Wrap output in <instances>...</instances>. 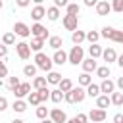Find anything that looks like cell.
<instances>
[{
	"label": "cell",
	"instance_id": "cell-19",
	"mask_svg": "<svg viewBox=\"0 0 123 123\" xmlns=\"http://www.w3.org/2000/svg\"><path fill=\"white\" fill-rule=\"evenodd\" d=\"M102 58L110 63V62H115V60H117V54H115V50H113V48H106V50L102 52Z\"/></svg>",
	"mask_w": 123,
	"mask_h": 123
},
{
	"label": "cell",
	"instance_id": "cell-26",
	"mask_svg": "<svg viewBox=\"0 0 123 123\" xmlns=\"http://www.w3.org/2000/svg\"><path fill=\"white\" fill-rule=\"evenodd\" d=\"M63 96H65V94H63L60 88H58V90H50V100H52V102H56V104H58V102H62V100H63Z\"/></svg>",
	"mask_w": 123,
	"mask_h": 123
},
{
	"label": "cell",
	"instance_id": "cell-15",
	"mask_svg": "<svg viewBox=\"0 0 123 123\" xmlns=\"http://www.w3.org/2000/svg\"><path fill=\"white\" fill-rule=\"evenodd\" d=\"M113 88H115V85H113V83H111L110 79H106V81H102V85H100V92H104L106 96H108L110 92L113 94Z\"/></svg>",
	"mask_w": 123,
	"mask_h": 123
},
{
	"label": "cell",
	"instance_id": "cell-48",
	"mask_svg": "<svg viewBox=\"0 0 123 123\" xmlns=\"http://www.w3.org/2000/svg\"><path fill=\"white\" fill-rule=\"evenodd\" d=\"M17 6L19 8H27L29 6V0H17Z\"/></svg>",
	"mask_w": 123,
	"mask_h": 123
},
{
	"label": "cell",
	"instance_id": "cell-40",
	"mask_svg": "<svg viewBox=\"0 0 123 123\" xmlns=\"http://www.w3.org/2000/svg\"><path fill=\"white\" fill-rule=\"evenodd\" d=\"M111 10H113V12H123V0H113Z\"/></svg>",
	"mask_w": 123,
	"mask_h": 123
},
{
	"label": "cell",
	"instance_id": "cell-29",
	"mask_svg": "<svg viewBox=\"0 0 123 123\" xmlns=\"http://www.w3.org/2000/svg\"><path fill=\"white\" fill-rule=\"evenodd\" d=\"M79 85H81V86H88V85H92L90 75H88V73H81V75H79Z\"/></svg>",
	"mask_w": 123,
	"mask_h": 123
},
{
	"label": "cell",
	"instance_id": "cell-11",
	"mask_svg": "<svg viewBox=\"0 0 123 123\" xmlns=\"http://www.w3.org/2000/svg\"><path fill=\"white\" fill-rule=\"evenodd\" d=\"M88 117H90L92 121H96V123H100V121H104V119H106V110H100V108H94V110H90V113H88Z\"/></svg>",
	"mask_w": 123,
	"mask_h": 123
},
{
	"label": "cell",
	"instance_id": "cell-47",
	"mask_svg": "<svg viewBox=\"0 0 123 123\" xmlns=\"http://www.w3.org/2000/svg\"><path fill=\"white\" fill-rule=\"evenodd\" d=\"M113 123H123V113H115L113 115Z\"/></svg>",
	"mask_w": 123,
	"mask_h": 123
},
{
	"label": "cell",
	"instance_id": "cell-9",
	"mask_svg": "<svg viewBox=\"0 0 123 123\" xmlns=\"http://www.w3.org/2000/svg\"><path fill=\"white\" fill-rule=\"evenodd\" d=\"M13 31H15V35H19V37H29L31 35V27H27L25 23H21V21H17L15 25H13Z\"/></svg>",
	"mask_w": 123,
	"mask_h": 123
},
{
	"label": "cell",
	"instance_id": "cell-53",
	"mask_svg": "<svg viewBox=\"0 0 123 123\" xmlns=\"http://www.w3.org/2000/svg\"><path fill=\"white\" fill-rule=\"evenodd\" d=\"M10 123H23L21 119H13V121H10Z\"/></svg>",
	"mask_w": 123,
	"mask_h": 123
},
{
	"label": "cell",
	"instance_id": "cell-4",
	"mask_svg": "<svg viewBox=\"0 0 123 123\" xmlns=\"http://www.w3.org/2000/svg\"><path fill=\"white\" fill-rule=\"evenodd\" d=\"M67 62L73 63V65L83 63V48H81V46H73V48L69 50V54H67Z\"/></svg>",
	"mask_w": 123,
	"mask_h": 123
},
{
	"label": "cell",
	"instance_id": "cell-13",
	"mask_svg": "<svg viewBox=\"0 0 123 123\" xmlns=\"http://www.w3.org/2000/svg\"><path fill=\"white\" fill-rule=\"evenodd\" d=\"M96 12H98V15H108L110 12H111V4L110 2H98L96 4Z\"/></svg>",
	"mask_w": 123,
	"mask_h": 123
},
{
	"label": "cell",
	"instance_id": "cell-18",
	"mask_svg": "<svg viewBox=\"0 0 123 123\" xmlns=\"http://www.w3.org/2000/svg\"><path fill=\"white\" fill-rule=\"evenodd\" d=\"M52 62H54V63H58V65H63V63L67 62V54H65L63 50H58V52L54 54V58H52Z\"/></svg>",
	"mask_w": 123,
	"mask_h": 123
},
{
	"label": "cell",
	"instance_id": "cell-23",
	"mask_svg": "<svg viewBox=\"0 0 123 123\" xmlns=\"http://www.w3.org/2000/svg\"><path fill=\"white\" fill-rule=\"evenodd\" d=\"M102 52H104V50L100 48V44H92V46L88 48V54H90V58H92V60H96L98 56H102Z\"/></svg>",
	"mask_w": 123,
	"mask_h": 123
},
{
	"label": "cell",
	"instance_id": "cell-7",
	"mask_svg": "<svg viewBox=\"0 0 123 123\" xmlns=\"http://www.w3.org/2000/svg\"><path fill=\"white\" fill-rule=\"evenodd\" d=\"M12 92L15 94L17 100H21L23 96H29V94H31V85H29V83H21V85H19L17 88H13Z\"/></svg>",
	"mask_w": 123,
	"mask_h": 123
},
{
	"label": "cell",
	"instance_id": "cell-36",
	"mask_svg": "<svg viewBox=\"0 0 123 123\" xmlns=\"http://www.w3.org/2000/svg\"><path fill=\"white\" fill-rule=\"evenodd\" d=\"M86 38H88L92 44H96L98 38H100V33H96V31H88V33H86Z\"/></svg>",
	"mask_w": 123,
	"mask_h": 123
},
{
	"label": "cell",
	"instance_id": "cell-20",
	"mask_svg": "<svg viewBox=\"0 0 123 123\" xmlns=\"http://www.w3.org/2000/svg\"><path fill=\"white\" fill-rule=\"evenodd\" d=\"M85 38H86V33H83V31H75V33H71V40L75 42V46H79Z\"/></svg>",
	"mask_w": 123,
	"mask_h": 123
},
{
	"label": "cell",
	"instance_id": "cell-54",
	"mask_svg": "<svg viewBox=\"0 0 123 123\" xmlns=\"http://www.w3.org/2000/svg\"><path fill=\"white\" fill-rule=\"evenodd\" d=\"M67 123H77V119H75V117H73V119H69V121H67Z\"/></svg>",
	"mask_w": 123,
	"mask_h": 123
},
{
	"label": "cell",
	"instance_id": "cell-52",
	"mask_svg": "<svg viewBox=\"0 0 123 123\" xmlns=\"http://www.w3.org/2000/svg\"><path fill=\"white\" fill-rule=\"evenodd\" d=\"M42 123H54L52 119H42Z\"/></svg>",
	"mask_w": 123,
	"mask_h": 123
},
{
	"label": "cell",
	"instance_id": "cell-38",
	"mask_svg": "<svg viewBox=\"0 0 123 123\" xmlns=\"http://www.w3.org/2000/svg\"><path fill=\"white\" fill-rule=\"evenodd\" d=\"M50 111H48V108H44V106H40V108H37V117L38 119H46V115H48Z\"/></svg>",
	"mask_w": 123,
	"mask_h": 123
},
{
	"label": "cell",
	"instance_id": "cell-50",
	"mask_svg": "<svg viewBox=\"0 0 123 123\" xmlns=\"http://www.w3.org/2000/svg\"><path fill=\"white\" fill-rule=\"evenodd\" d=\"M117 65H119V67H123V54L117 58Z\"/></svg>",
	"mask_w": 123,
	"mask_h": 123
},
{
	"label": "cell",
	"instance_id": "cell-28",
	"mask_svg": "<svg viewBox=\"0 0 123 123\" xmlns=\"http://www.w3.org/2000/svg\"><path fill=\"white\" fill-rule=\"evenodd\" d=\"M12 108H13V111H17V113H23V111L27 110V104H25L23 100H15Z\"/></svg>",
	"mask_w": 123,
	"mask_h": 123
},
{
	"label": "cell",
	"instance_id": "cell-10",
	"mask_svg": "<svg viewBox=\"0 0 123 123\" xmlns=\"http://www.w3.org/2000/svg\"><path fill=\"white\" fill-rule=\"evenodd\" d=\"M63 27L67 31H77V17L75 15H63Z\"/></svg>",
	"mask_w": 123,
	"mask_h": 123
},
{
	"label": "cell",
	"instance_id": "cell-34",
	"mask_svg": "<svg viewBox=\"0 0 123 123\" xmlns=\"http://www.w3.org/2000/svg\"><path fill=\"white\" fill-rule=\"evenodd\" d=\"M27 100H29V104H33V106H38V104H40V96H38V92H31V94L27 96Z\"/></svg>",
	"mask_w": 123,
	"mask_h": 123
},
{
	"label": "cell",
	"instance_id": "cell-2",
	"mask_svg": "<svg viewBox=\"0 0 123 123\" xmlns=\"http://www.w3.org/2000/svg\"><path fill=\"white\" fill-rule=\"evenodd\" d=\"M35 62H37V67H40V69H44V71H48L50 73V69H52V58H48L46 54H42V52H38V54H35Z\"/></svg>",
	"mask_w": 123,
	"mask_h": 123
},
{
	"label": "cell",
	"instance_id": "cell-37",
	"mask_svg": "<svg viewBox=\"0 0 123 123\" xmlns=\"http://www.w3.org/2000/svg\"><path fill=\"white\" fill-rule=\"evenodd\" d=\"M2 40H4V44H8V46H10V44H13V42H15V35H13V33H6V35L2 37Z\"/></svg>",
	"mask_w": 123,
	"mask_h": 123
},
{
	"label": "cell",
	"instance_id": "cell-31",
	"mask_svg": "<svg viewBox=\"0 0 123 123\" xmlns=\"http://www.w3.org/2000/svg\"><path fill=\"white\" fill-rule=\"evenodd\" d=\"M96 73H98V77H102V79L106 81V79L110 77V67H108V65H102V67L96 69Z\"/></svg>",
	"mask_w": 123,
	"mask_h": 123
},
{
	"label": "cell",
	"instance_id": "cell-49",
	"mask_svg": "<svg viewBox=\"0 0 123 123\" xmlns=\"http://www.w3.org/2000/svg\"><path fill=\"white\" fill-rule=\"evenodd\" d=\"M98 2L96 0H85V6H88V8H92V6H96Z\"/></svg>",
	"mask_w": 123,
	"mask_h": 123
},
{
	"label": "cell",
	"instance_id": "cell-39",
	"mask_svg": "<svg viewBox=\"0 0 123 123\" xmlns=\"http://www.w3.org/2000/svg\"><path fill=\"white\" fill-rule=\"evenodd\" d=\"M38 92V96H40V102H46L48 98H50V90L48 88H42V90H37Z\"/></svg>",
	"mask_w": 123,
	"mask_h": 123
},
{
	"label": "cell",
	"instance_id": "cell-5",
	"mask_svg": "<svg viewBox=\"0 0 123 123\" xmlns=\"http://www.w3.org/2000/svg\"><path fill=\"white\" fill-rule=\"evenodd\" d=\"M31 35H33L35 38L44 40V38H48V29H46L44 25H40V23H35V25L31 27Z\"/></svg>",
	"mask_w": 123,
	"mask_h": 123
},
{
	"label": "cell",
	"instance_id": "cell-16",
	"mask_svg": "<svg viewBox=\"0 0 123 123\" xmlns=\"http://www.w3.org/2000/svg\"><path fill=\"white\" fill-rule=\"evenodd\" d=\"M110 104H111V98H110V96H106V94H102V96H98V98H96V108H100V110H106Z\"/></svg>",
	"mask_w": 123,
	"mask_h": 123
},
{
	"label": "cell",
	"instance_id": "cell-27",
	"mask_svg": "<svg viewBox=\"0 0 123 123\" xmlns=\"http://www.w3.org/2000/svg\"><path fill=\"white\" fill-rule=\"evenodd\" d=\"M29 46H31V50H35V52L38 54V52H40V48L44 46V40H40V38H33Z\"/></svg>",
	"mask_w": 123,
	"mask_h": 123
},
{
	"label": "cell",
	"instance_id": "cell-46",
	"mask_svg": "<svg viewBox=\"0 0 123 123\" xmlns=\"http://www.w3.org/2000/svg\"><path fill=\"white\" fill-rule=\"evenodd\" d=\"M6 56H8V48L4 44H0V58H6Z\"/></svg>",
	"mask_w": 123,
	"mask_h": 123
},
{
	"label": "cell",
	"instance_id": "cell-42",
	"mask_svg": "<svg viewBox=\"0 0 123 123\" xmlns=\"http://www.w3.org/2000/svg\"><path fill=\"white\" fill-rule=\"evenodd\" d=\"M77 123H86V119H88V115H85V113H77Z\"/></svg>",
	"mask_w": 123,
	"mask_h": 123
},
{
	"label": "cell",
	"instance_id": "cell-21",
	"mask_svg": "<svg viewBox=\"0 0 123 123\" xmlns=\"http://www.w3.org/2000/svg\"><path fill=\"white\" fill-rule=\"evenodd\" d=\"M46 81H48L50 85H60V83H62V75L56 73V71H50L48 77H46Z\"/></svg>",
	"mask_w": 123,
	"mask_h": 123
},
{
	"label": "cell",
	"instance_id": "cell-35",
	"mask_svg": "<svg viewBox=\"0 0 123 123\" xmlns=\"http://www.w3.org/2000/svg\"><path fill=\"white\" fill-rule=\"evenodd\" d=\"M111 104L121 106V104H123V94H121V92H113V94H111Z\"/></svg>",
	"mask_w": 123,
	"mask_h": 123
},
{
	"label": "cell",
	"instance_id": "cell-3",
	"mask_svg": "<svg viewBox=\"0 0 123 123\" xmlns=\"http://www.w3.org/2000/svg\"><path fill=\"white\" fill-rule=\"evenodd\" d=\"M102 37H106V38H110L113 42H121L123 44V31H117L113 27H104L102 29Z\"/></svg>",
	"mask_w": 123,
	"mask_h": 123
},
{
	"label": "cell",
	"instance_id": "cell-45",
	"mask_svg": "<svg viewBox=\"0 0 123 123\" xmlns=\"http://www.w3.org/2000/svg\"><path fill=\"white\" fill-rule=\"evenodd\" d=\"M6 108H8V100H6L4 96H0V111H4Z\"/></svg>",
	"mask_w": 123,
	"mask_h": 123
},
{
	"label": "cell",
	"instance_id": "cell-51",
	"mask_svg": "<svg viewBox=\"0 0 123 123\" xmlns=\"http://www.w3.org/2000/svg\"><path fill=\"white\" fill-rule=\"evenodd\" d=\"M117 86L123 90V77H119V79H117Z\"/></svg>",
	"mask_w": 123,
	"mask_h": 123
},
{
	"label": "cell",
	"instance_id": "cell-17",
	"mask_svg": "<svg viewBox=\"0 0 123 123\" xmlns=\"http://www.w3.org/2000/svg\"><path fill=\"white\" fill-rule=\"evenodd\" d=\"M48 46H50V48H54V50L58 52V50L63 46V40H62V37H50V38H48Z\"/></svg>",
	"mask_w": 123,
	"mask_h": 123
},
{
	"label": "cell",
	"instance_id": "cell-14",
	"mask_svg": "<svg viewBox=\"0 0 123 123\" xmlns=\"http://www.w3.org/2000/svg\"><path fill=\"white\" fill-rule=\"evenodd\" d=\"M83 69H85V73H90V71H96L98 69V65H96V60H92V58H88V60H83Z\"/></svg>",
	"mask_w": 123,
	"mask_h": 123
},
{
	"label": "cell",
	"instance_id": "cell-6",
	"mask_svg": "<svg viewBox=\"0 0 123 123\" xmlns=\"http://www.w3.org/2000/svg\"><path fill=\"white\" fill-rule=\"evenodd\" d=\"M15 50H17V56H19L21 60H29V56H31V46H29L27 42H17V44H15Z\"/></svg>",
	"mask_w": 123,
	"mask_h": 123
},
{
	"label": "cell",
	"instance_id": "cell-12",
	"mask_svg": "<svg viewBox=\"0 0 123 123\" xmlns=\"http://www.w3.org/2000/svg\"><path fill=\"white\" fill-rule=\"evenodd\" d=\"M44 15H46V8H44V6H35V8L31 10V17H33L37 23H38Z\"/></svg>",
	"mask_w": 123,
	"mask_h": 123
},
{
	"label": "cell",
	"instance_id": "cell-41",
	"mask_svg": "<svg viewBox=\"0 0 123 123\" xmlns=\"http://www.w3.org/2000/svg\"><path fill=\"white\" fill-rule=\"evenodd\" d=\"M21 83H19V79L17 77H10V90H13V88H17Z\"/></svg>",
	"mask_w": 123,
	"mask_h": 123
},
{
	"label": "cell",
	"instance_id": "cell-33",
	"mask_svg": "<svg viewBox=\"0 0 123 123\" xmlns=\"http://www.w3.org/2000/svg\"><path fill=\"white\" fill-rule=\"evenodd\" d=\"M23 73H25L27 77H35V75H37V65H31V63L25 65V67H23Z\"/></svg>",
	"mask_w": 123,
	"mask_h": 123
},
{
	"label": "cell",
	"instance_id": "cell-8",
	"mask_svg": "<svg viewBox=\"0 0 123 123\" xmlns=\"http://www.w3.org/2000/svg\"><path fill=\"white\" fill-rule=\"evenodd\" d=\"M50 119H52L54 123H67V115H65V111H62L60 108L50 110Z\"/></svg>",
	"mask_w": 123,
	"mask_h": 123
},
{
	"label": "cell",
	"instance_id": "cell-25",
	"mask_svg": "<svg viewBox=\"0 0 123 123\" xmlns=\"http://www.w3.org/2000/svg\"><path fill=\"white\" fill-rule=\"evenodd\" d=\"M46 15H48V19H50V21H56V19L60 17V10H58L56 6H52V8H48V10H46Z\"/></svg>",
	"mask_w": 123,
	"mask_h": 123
},
{
	"label": "cell",
	"instance_id": "cell-1",
	"mask_svg": "<svg viewBox=\"0 0 123 123\" xmlns=\"http://www.w3.org/2000/svg\"><path fill=\"white\" fill-rule=\"evenodd\" d=\"M85 96H86V92L83 90V86H77V88H71L69 92H65L63 100L69 102V104H75V102H83Z\"/></svg>",
	"mask_w": 123,
	"mask_h": 123
},
{
	"label": "cell",
	"instance_id": "cell-43",
	"mask_svg": "<svg viewBox=\"0 0 123 123\" xmlns=\"http://www.w3.org/2000/svg\"><path fill=\"white\" fill-rule=\"evenodd\" d=\"M0 77H8V67L4 65V62H0Z\"/></svg>",
	"mask_w": 123,
	"mask_h": 123
},
{
	"label": "cell",
	"instance_id": "cell-44",
	"mask_svg": "<svg viewBox=\"0 0 123 123\" xmlns=\"http://www.w3.org/2000/svg\"><path fill=\"white\" fill-rule=\"evenodd\" d=\"M54 6L56 8H63V6L67 8V0H54Z\"/></svg>",
	"mask_w": 123,
	"mask_h": 123
},
{
	"label": "cell",
	"instance_id": "cell-24",
	"mask_svg": "<svg viewBox=\"0 0 123 123\" xmlns=\"http://www.w3.org/2000/svg\"><path fill=\"white\" fill-rule=\"evenodd\" d=\"M58 86H60V90L65 94V92H69V90L73 88V83H71V79H62V83H60Z\"/></svg>",
	"mask_w": 123,
	"mask_h": 123
},
{
	"label": "cell",
	"instance_id": "cell-55",
	"mask_svg": "<svg viewBox=\"0 0 123 123\" xmlns=\"http://www.w3.org/2000/svg\"><path fill=\"white\" fill-rule=\"evenodd\" d=\"M0 10H2V0H0Z\"/></svg>",
	"mask_w": 123,
	"mask_h": 123
},
{
	"label": "cell",
	"instance_id": "cell-32",
	"mask_svg": "<svg viewBox=\"0 0 123 123\" xmlns=\"http://www.w3.org/2000/svg\"><path fill=\"white\" fill-rule=\"evenodd\" d=\"M79 10H81L79 4H67V15H75L77 17L79 15Z\"/></svg>",
	"mask_w": 123,
	"mask_h": 123
},
{
	"label": "cell",
	"instance_id": "cell-30",
	"mask_svg": "<svg viewBox=\"0 0 123 123\" xmlns=\"http://www.w3.org/2000/svg\"><path fill=\"white\" fill-rule=\"evenodd\" d=\"M46 83H48V81H46L44 77H37V79L33 81V85H35V88H37V90H42V88H46Z\"/></svg>",
	"mask_w": 123,
	"mask_h": 123
},
{
	"label": "cell",
	"instance_id": "cell-22",
	"mask_svg": "<svg viewBox=\"0 0 123 123\" xmlns=\"http://www.w3.org/2000/svg\"><path fill=\"white\" fill-rule=\"evenodd\" d=\"M86 96L98 98V96H100V86H98V85H88V86H86Z\"/></svg>",
	"mask_w": 123,
	"mask_h": 123
}]
</instances>
